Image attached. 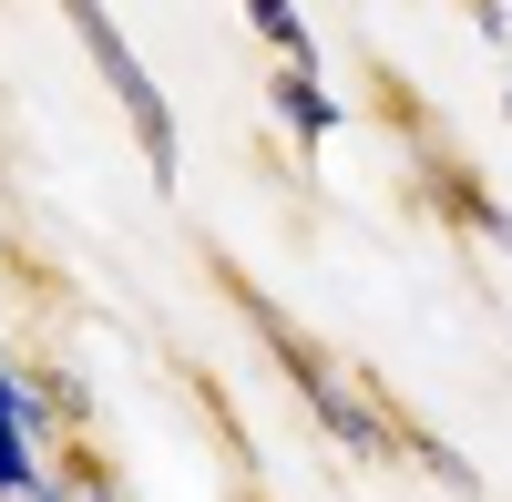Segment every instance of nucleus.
<instances>
[{
  "mask_svg": "<svg viewBox=\"0 0 512 502\" xmlns=\"http://www.w3.org/2000/svg\"><path fill=\"white\" fill-rule=\"evenodd\" d=\"M72 502H113V482L103 472H72Z\"/></svg>",
  "mask_w": 512,
  "mask_h": 502,
  "instance_id": "5",
  "label": "nucleus"
},
{
  "mask_svg": "<svg viewBox=\"0 0 512 502\" xmlns=\"http://www.w3.org/2000/svg\"><path fill=\"white\" fill-rule=\"evenodd\" d=\"M62 11H72V31H82V52H93V72L113 82V103L134 113V134H144V164H154L164 185H175V113H164V93H154L144 52L113 31V11H103V0H62Z\"/></svg>",
  "mask_w": 512,
  "mask_h": 502,
  "instance_id": "1",
  "label": "nucleus"
},
{
  "mask_svg": "<svg viewBox=\"0 0 512 502\" xmlns=\"http://www.w3.org/2000/svg\"><path fill=\"white\" fill-rule=\"evenodd\" d=\"M246 21H256V31H267V41H277V52H287L297 72H308V21H297V11H287V0H246Z\"/></svg>",
  "mask_w": 512,
  "mask_h": 502,
  "instance_id": "4",
  "label": "nucleus"
},
{
  "mask_svg": "<svg viewBox=\"0 0 512 502\" xmlns=\"http://www.w3.org/2000/svg\"><path fill=\"white\" fill-rule=\"evenodd\" d=\"M277 113L297 123V134H328V93H318V82H308V72H297V62L277 72Z\"/></svg>",
  "mask_w": 512,
  "mask_h": 502,
  "instance_id": "3",
  "label": "nucleus"
},
{
  "mask_svg": "<svg viewBox=\"0 0 512 502\" xmlns=\"http://www.w3.org/2000/svg\"><path fill=\"white\" fill-rule=\"evenodd\" d=\"M0 492H31V400L0 380Z\"/></svg>",
  "mask_w": 512,
  "mask_h": 502,
  "instance_id": "2",
  "label": "nucleus"
}]
</instances>
